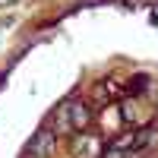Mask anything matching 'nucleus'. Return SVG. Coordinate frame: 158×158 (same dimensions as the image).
<instances>
[{"label":"nucleus","mask_w":158,"mask_h":158,"mask_svg":"<svg viewBox=\"0 0 158 158\" xmlns=\"http://www.w3.org/2000/svg\"><path fill=\"white\" fill-rule=\"evenodd\" d=\"M54 146H57V133L44 127V130H38V133L25 142L22 158H51L54 155Z\"/></svg>","instance_id":"1"},{"label":"nucleus","mask_w":158,"mask_h":158,"mask_svg":"<svg viewBox=\"0 0 158 158\" xmlns=\"http://www.w3.org/2000/svg\"><path fill=\"white\" fill-rule=\"evenodd\" d=\"M101 142H98V136H89V133H82V136H76L73 139V158H101Z\"/></svg>","instance_id":"2"},{"label":"nucleus","mask_w":158,"mask_h":158,"mask_svg":"<svg viewBox=\"0 0 158 158\" xmlns=\"http://www.w3.org/2000/svg\"><path fill=\"white\" fill-rule=\"evenodd\" d=\"M67 114H70V127L73 130H85L89 120H92V111H89L85 101H70L67 104Z\"/></svg>","instance_id":"3"},{"label":"nucleus","mask_w":158,"mask_h":158,"mask_svg":"<svg viewBox=\"0 0 158 158\" xmlns=\"http://www.w3.org/2000/svg\"><path fill=\"white\" fill-rule=\"evenodd\" d=\"M54 120H57V127L63 130V133H73V127H70V114H67V104H60V111L54 114Z\"/></svg>","instance_id":"4"}]
</instances>
